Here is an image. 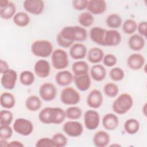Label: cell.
Returning a JSON list of instances; mask_svg holds the SVG:
<instances>
[{"mask_svg":"<svg viewBox=\"0 0 147 147\" xmlns=\"http://www.w3.org/2000/svg\"><path fill=\"white\" fill-rule=\"evenodd\" d=\"M57 35L65 41L73 44L85 41L87 38V32L81 26H66L61 29Z\"/></svg>","mask_w":147,"mask_h":147,"instance_id":"cell-1","label":"cell"},{"mask_svg":"<svg viewBox=\"0 0 147 147\" xmlns=\"http://www.w3.org/2000/svg\"><path fill=\"white\" fill-rule=\"evenodd\" d=\"M51 57V64L55 69L60 71L68 66V55L64 49L58 48L53 50Z\"/></svg>","mask_w":147,"mask_h":147,"instance_id":"cell-5","label":"cell"},{"mask_svg":"<svg viewBox=\"0 0 147 147\" xmlns=\"http://www.w3.org/2000/svg\"><path fill=\"white\" fill-rule=\"evenodd\" d=\"M38 93L42 100L45 102H51L56 97L57 88L53 83L44 82L40 85Z\"/></svg>","mask_w":147,"mask_h":147,"instance_id":"cell-9","label":"cell"},{"mask_svg":"<svg viewBox=\"0 0 147 147\" xmlns=\"http://www.w3.org/2000/svg\"><path fill=\"white\" fill-rule=\"evenodd\" d=\"M25 106L27 110L31 112H36L39 110L42 106L41 98L36 95L28 96L25 101Z\"/></svg>","mask_w":147,"mask_h":147,"instance_id":"cell-26","label":"cell"},{"mask_svg":"<svg viewBox=\"0 0 147 147\" xmlns=\"http://www.w3.org/2000/svg\"><path fill=\"white\" fill-rule=\"evenodd\" d=\"M128 46L133 51H140L145 46V38L138 33L133 34L128 39Z\"/></svg>","mask_w":147,"mask_h":147,"instance_id":"cell-23","label":"cell"},{"mask_svg":"<svg viewBox=\"0 0 147 147\" xmlns=\"http://www.w3.org/2000/svg\"><path fill=\"white\" fill-rule=\"evenodd\" d=\"M13 128L10 125H0V138L9 140L13 134Z\"/></svg>","mask_w":147,"mask_h":147,"instance_id":"cell-43","label":"cell"},{"mask_svg":"<svg viewBox=\"0 0 147 147\" xmlns=\"http://www.w3.org/2000/svg\"><path fill=\"white\" fill-rule=\"evenodd\" d=\"M103 92L109 98H115L118 95L119 87L114 82H107L103 86Z\"/></svg>","mask_w":147,"mask_h":147,"instance_id":"cell-36","label":"cell"},{"mask_svg":"<svg viewBox=\"0 0 147 147\" xmlns=\"http://www.w3.org/2000/svg\"><path fill=\"white\" fill-rule=\"evenodd\" d=\"M90 75L96 82H102L106 77L107 71L105 66L100 64H94L90 68Z\"/></svg>","mask_w":147,"mask_h":147,"instance_id":"cell-24","label":"cell"},{"mask_svg":"<svg viewBox=\"0 0 147 147\" xmlns=\"http://www.w3.org/2000/svg\"><path fill=\"white\" fill-rule=\"evenodd\" d=\"M66 118L65 110L59 107H51V124L59 125L64 121Z\"/></svg>","mask_w":147,"mask_h":147,"instance_id":"cell-27","label":"cell"},{"mask_svg":"<svg viewBox=\"0 0 147 147\" xmlns=\"http://www.w3.org/2000/svg\"><path fill=\"white\" fill-rule=\"evenodd\" d=\"M91 78L89 74L74 76V82L76 88L80 91H86L91 87Z\"/></svg>","mask_w":147,"mask_h":147,"instance_id":"cell-20","label":"cell"},{"mask_svg":"<svg viewBox=\"0 0 147 147\" xmlns=\"http://www.w3.org/2000/svg\"><path fill=\"white\" fill-rule=\"evenodd\" d=\"M30 21V18L28 13L25 11H18L16 13L13 18V23L17 26L24 28L28 26Z\"/></svg>","mask_w":147,"mask_h":147,"instance_id":"cell-31","label":"cell"},{"mask_svg":"<svg viewBox=\"0 0 147 147\" xmlns=\"http://www.w3.org/2000/svg\"><path fill=\"white\" fill-rule=\"evenodd\" d=\"M15 96L10 92H3L1 94L0 104L4 109H11L16 105Z\"/></svg>","mask_w":147,"mask_h":147,"instance_id":"cell-29","label":"cell"},{"mask_svg":"<svg viewBox=\"0 0 147 147\" xmlns=\"http://www.w3.org/2000/svg\"><path fill=\"white\" fill-rule=\"evenodd\" d=\"M19 80L23 86H31L35 80V74L30 71L24 70L20 74Z\"/></svg>","mask_w":147,"mask_h":147,"instance_id":"cell-35","label":"cell"},{"mask_svg":"<svg viewBox=\"0 0 147 147\" xmlns=\"http://www.w3.org/2000/svg\"><path fill=\"white\" fill-rule=\"evenodd\" d=\"M110 141V136L105 130L96 131L92 137L93 144L96 147H106L109 145Z\"/></svg>","mask_w":147,"mask_h":147,"instance_id":"cell-21","label":"cell"},{"mask_svg":"<svg viewBox=\"0 0 147 147\" xmlns=\"http://www.w3.org/2000/svg\"><path fill=\"white\" fill-rule=\"evenodd\" d=\"M122 41V36L117 29L106 30L104 39V46L116 47Z\"/></svg>","mask_w":147,"mask_h":147,"instance_id":"cell-16","label":"cell"},{"mask_svg":"<svg viewBox=\"0 0 147 147\" xmlns=\"http://www.w3.org/2000/svg\"><path fill=\"white\" fill-rule=\"evenodd\" d=\"M36 147H55V144L52 138L41 137L39 138L36 142Z\"/></svg>","mask_w":147,"mask_h":147,"instance_id":"cell-45","label":"cell"},{"mask_svg":"<svg viewBox=\"0 0 147 147\" xmlns=\"http://www.w3.org/2000/svg\"><path fill=\"white\" fill-rule=\"evenodd\" d=\"M89 65L88 63L83 60H76L72 65V71L74 76L88 74Z\"/></svg>","mask_w":147,"mask_h":147,"instance_id":"cell-30","label":"cell"},{"mask_svg":"<svg viewBox=\"0 0 147 147\" xmlns=\"http://www.w3.org/2000/svg\"><path fill=\"white\" fill-rule=\"evenodd\" d=\"M8 140H5V139H2V138H0V145L2 147H5V146H7V144H8Z\"/></svg>","mask_w":147,"mask_h":147,"instance_id":"cell-50","label":"cell"},{"mask_svg":"<svg viewBox=\"0 0 147 147\" xmlns=\"http://www.w3.org/2000/svg\"><path fill=\"white\" fill-rule=\"evenodd\" d=\"M103 102L102 92L98 89H93L89 92L86 98L87 106L92 109H97L100 107Z\"/></svg>","mask_w":147,"mask_h":147,"instance_id":"cell-11","label":"cell"},{"mask_svg":"<svg viewBox=\"0 0 147 147\" xmlns=\"http://www.w3.org/2000/svg\"><path fill=\"white\" fill-rule=\"evenodd\" d=\"M102 124L106 130L112 131L115 130L119 125V119L115 113H107L102 119Z\"/></svg>","mask_w":147,"mask_h":147,"instance_id":"cell-19","label":"cell"},{"mask_svg":"<svg viewBox=\"0 0 147 147\" xmlns=\"http://www.w3.org/2000/svg\"><path fill=\"white\" fill-rule=\"evenodd\" d=\"M125 75V72L123 69L118 67H113L109 71V76L110 79L115 82H120L123 80Z\"/></svg>","mask_w":147,"mask_h":147,"instance_id":"cell-41","label":"cell"},{"mask_svg":"<svg viewBox=\"0 0 147 147\" xmlns=\"http://www.w3.org/2000/svg\"><path fill=\"white\" fill-rule=\"evenodd\" d=\"M137 22L131 18L126 20L124 22H123L122 25V31L126 34L131 35L134 34V33L137 31Z\"/></svg>","mask_w":147,"mask_h":147,"instance_id":"cell-38","label":"cell"},{"mask_svg":"<svg viewBox=\"0 0 147 147\" xmlns=\"http://www.w3.org/2000/svg\"><path fill=\"white\" fill-rule=\"evenodd\" d=\"M79 92L72 87H64L61 91L60 99L61 102L67 106H74L79 103L80 100Z\"/></svg>","mask_w":147,"mask_h":147,"instance_id":"cell-4","label":"cell"},{"mask_svg":"<svg viewBox=\"0 0 147 147\" xmlns=\"http://www.w3.org/2000/svg\"><path fill=\"white\" fill-rule=\"evenodd\" d=\"M9 66L8 63L3 59H1L0 60V72L1 74L6 72L9 69Z\"/></svg>","mask_w":147,"mask_h":147,"instance_id":"cell-48","label":"cell"},{"mask_svg":"<svg viewBox=\"0 0 147 147\" xmlns=\"http://www.w3.org/2000/svg\"><path fill=\"white\" fill-rule=\"evenodd\" d=\"M24 144L20 141L13 140L8 142L7 147H24Z\"/></svg>","mask_w":147,"mask_h":147,"instance_id":"cell-49","label":"cell"},{"mask_svg":"<svg viewBox=\"0 0 147 147\" xmlns=\"http://www.w3.org/2000/svg\"><path fill=\"white\" fill-rule=\"evenodd\" d=\"M87 11L92 15H100L107 10V3L104 0H90L88 1Z\"/></svg>","mask_w":147,"mask_h":147,"instance_id":"cell-18","label":"cell"},{"mask_svg":"<svg viewBox=\"0 0 147 147\" xmlns=\"http://www.w3.org/2000/svg\"><path fill=\"white\" fill-rule=\"evenodd\" d=\"M134 100L132 96L127 92L121 93L116 96L112 104V109L117 115L127 113L133 107Z\"/></svg>","mask_w":147,"mask_h":147,"instance_id":"cell-2","label":"cell"},{"mask_svg":"<svg viewBox=\"0 0 147 147\" xmlns=\"http://www.w3.org/2000/svg\"><path fill=\"white\" fill-rule=\"evenodd\" d=\"M110 146H120L121 145L120 144H111L110 145Z\"/></svg>","mask_w":147,"mask_h":147,"instance_id":"cell-52","label":"cell"},{"mask_svg":"<svg viewBox=\"0 0 147 147\" xmlns=\"http://www.w3.org/2000/svg\"><path fill=\"white\" fill-rule=\"evenodd\" d=\"M127 67L133 71H138L145 65V58L143 55L139 53H133L127 59Z\"/></svg>","mask_w":147,"mask_h":147,"instance_id":"cell-14","label":"cell"},{"mask_svg":"<svg viewBox=\"0 0 147 147\" xmlns=\"http://www.w3.org/2000/svg\"><path fill=\"white\" fill-rule=\"evenodd\" d=\"M106 22L107 26L111 29H117L122 26L123 20L118 14L111 13L107 17Z\"/></svg>","mask_w":147,"mask_h":147,"instance_id":"cell-33","label":"cell"},{"mask_svg":"<svg viewBox=\"0 0 147 147\" xmlns=\"http://www.w3.org/2000/svg\"><path fill=\"white\" fill-rule=\"evenodd\" d=\"M102 62L105 66L107 67H113L117 64V58L114 54L107 53L104 55Z\"/></svg>","mask_w":147,"mask_h":147,"instance_id":"cell-44","label":"cell"},{"mask_svg":"<svg viewBox=\"0 0 147 147\" xmlns=\"http://www.w3.org/2000/svg\"><path fill=\"white\" fill-rule=\"evenodd\" d=\"M74 75L71 71L66 69L59 71L55 75V82L57 85L65 87L69 86L74 81Z\"/></svg>","mask_w":147,"mask_h":147,"instance_id":"cell-17","label":"cell"},{"mask_svg":"<svg viewBox=\"0 0 147 147\" xmlns=\"http://www.w3.org/2000/svg\"><path fill=\"white\" fill-rule=\"evenodd\" d=\"M105 53L99 47H92L87 51V60L93 64H99L102 61Z\"/></svg>","mask_w":147,"mask_h":147,"instance_id":"cell-25","label":"cell"},{"mask_svg":"<svg viewBox=\"0 0 147 147\" xmlns=\"http://www.w3.org/2000/svg\"><path fill=\"white\" fill-rule=\"evenodd\" d=\"M17 79V72L14 69L9 68L1 74V83L3 88L7 90H11L15 88Z\"/></svg>","mask_w":147,"mask_h":147,"instance_id":"cell-10","label":"cell"},{"mask_svg":"<svg viewBox=\"0 0 147 147\" xmlns=\"http://www.w3.org/2000/svg\"><path fill=\"white\" fill-rule=\"evenodd\" d=\"M12 127L14 131L23 136L30 135L34 129L32 122L24 118H18L15 119Z\"/></svg>","mask_w":147,"mask_h":147,"instance_id":"cell-6","label":"cell"},{"mask_svg":"<svg viewBox=\"0 0 147 147\" xmlns=\"http://www.w3.org/2000/svg\"><path fill=\"white\" fill-rule=\"evenodd\" d=\"M30 50L33 55L41 58H47L51 56L53 47L52 42L47 40H36L30 47Z\"/></svg>","mask_w":147,"mask_h":147,"instance_id":"cell-3","label":"cell"},{"mask_svg":"<svg viewBox=\"0 0 147 147\" xmlns=\"http://www.w3.org/2000/svg\"><path fill=\"white\" fill-rule=\"evenodd\" d=\"M16 6L14 2L9 1L8 3L2 7H0V17L5 20L13 19L16 13Z\"/></svg>","mask_w":147,"mask_h":147,"instance_id":"cell-28","label":"cell"},{"mask_svg":"<svg viewBox=\"0 0 147 147\" xmlns=\"http://www.w3.org/2000/svg\"><path fill=\"white\" fill-rule=\"evenodd\" d=\"M146 28H147V22L146 21H142L137 24V30L138 34L145 37L146 36Z\"/></svg>","mask_w":147,"mask_h":147,"instance_id":"cell-47","label":"cell"},{"mask_svg":"<svg viewBox=\"0 0 147 147\" xmlns=\"http://www.w3.org/2000/svg\"><path fill=\"white\" fill-rule=\"evenodd\" d=\"M66 118L69 120H78L80 119L83 114L82 110L75 105L69 106L65 110Z\"/></svg>","mask_w":147,"mask_h":147,"instance_id":"cell-37","label":"cell"},{"mask_svg":"<svg viewBox=\"0 0 147 147\" xmlns=\"http://www.w3.org/2000/svg\"><path fill=\"white\" fill-rule=\"evenodd\" d=\"M146 109H147V103H145L142 107V112L144 116L146 117Z\"/></svg>","mask_w":147,"mask_h":147,"instance_id":"cell-51","label":"cell"},{"mask_svg":"<svg viewBox=\"0 0 147 147\" xmlns=\"http://www.w3.org/2000/svg\"><path fill=\"white\" fill-rule=\"evenodd\" d=\"M63 130L69 137H78L83 134L84 127L82 123L77 120H69L63 124Z\"/></svg>","mask_w":147,"mask_h":147,"instance_id":"cell-8","label":"cell"},{"mask_svg":"<svg viewBox=\"0 0 147 147\" xmlns=\"http://www.w3.org/2000/svg\"><path fill=\"white\" fill-rule=\"evenodd\" d=\"M13 121V114L8 109L2 110L0 112V125H10Z\"/></svg>","mask_w":147,"mask_h":147,"instance_id":"cell-40","label":"cell"},{"mask_svg":"<svg viewBox=\"0 0 147 147\" xmlns=\"http://www.w3.org/2000/svg\"><path fill=\"white\" fill-rule=\"evenodd\" d=\"M123 128L126 133L130 135H134L139 131L140 123L136 118H129L125 121Z\"/></svg>","mask_w":147,"mask_h":147,"instance_id":"cell-32","label":"cell"},{"mask_svg":"<svg viewBox=\"0 0 147 147\" xmlns=\"http://www.w3.org/2000/svg\"><path fill=\"white\" fill-rule=\"evenodd\" d=\"M88 1L87 0H74L72 1V6L76 10L83 11L87 9Z\"/></svg>","mask_w":147,"mask_h":147,"instance_id":"cell-46","label":"cell"},{"mask_svg":"<svg viewBox=\"0 0 147 147\" xmlns=\"http://www.w3.org/2000/svg\"><path fill=\"white\" fill-rule=\"evenodd\" d=\"M106 30L100 26H94L89 32V37L95 44L104 46V39Z\"/></svg>","mask_w":147,"mask_h":147,"instance_id":"cell-22","label":"cell"},{"mask_svg":"<svg viewBox=\"0 0 147 147\" xmlns=\"http://www.w3.org/2000/svg\"><path fill=\"white\" fill-rule=\"evenodd\" d=\"M94 17L90 12L83 11L81 13L78 18V21L80 25L83 28H88L94 24Z\"/></svg>","mask_w":147,"mask_h":147,"instance_id":"cell-34","label":"cell"},{"mask_svg":"<svg viewBox=\"0 0 147 147\" xmlns=\"http://www.w3.org/2000/svg\"><path fill=\"white\" fill-rule=\"evenodd\" d=\"M33 71L38 78H45L49 75L51 71L50 63L44 59L38 60L34 64Z\"/></svg>","mask_w":147,"mask_h":147,"instance_id":"cell-13","label":"cell"},{"mask_svg":"<svg viewBox=\"0 0 147 147\" xmlns=\"http://www.w3.org/2000/svg\"><path fill=\"white\" fill-rule=\"evenodd\" d=\"M44 6V2L42 0H25L23 2V7L26 12L35 16L41 14Z\"/></svg>","mask_w":147,"mask_h":147,"instance_id":"cell-12","label":"cell"},{"mask_svg":"<svg viewBox=\"0 0 147 147\" xmlns=\"http://www.w3.org/2000/svg\"><path fill=\"white\" fill-rule=\"evenodd\" d=\"M52 139L55 147H64L66 146L68 142V140L66 134L60 132L55 133L52 136Z\"/></svg>","mask_w":147,"mask_h":147,"instance_id":"cell-39","label":"cell"},{"mask_svg":"<svg viewBox=\"0 0 147 147\" xmlns=\"http://www.w3.org/2000/svg\"><path fill=\"white\" fill-rule=\"evenodd\" d=\"M87 54V48L86 46L82 42L74 43L69 50L70 57L76 60H83Z\"/></svg>","mask_w":147,"mask_h":147,"instance_id":"cell-15","label":"cell"},{"mask_svg":"<svg viewBox=\"0 0 147 147\" xmlns=\"http://www.w3.org/2000/svg\"><path fill=\"white\" fill-rule=\"evenodd\" d=\"M51 107H46L41 109L38 115V118L40 122L44 124H51Z\"/></svg>","mask_w":147,"mask_h":147,"instance_id":"cell-42","label":"cell"},{"mask_svg":"<svg viewBox=\"0 0 147 147\" xmlns=\"http://www.w3.org/2000/svg\"><path fill=\"white\" fill-rule=\"evenodd\" d=\"M83 122L85 127L89 130H94L98 127L100 122L99 113L95 109L87 110L83 114Z\"/></svg>","mask_w":147,"mask_h":147,"instance_id":"cell-7","label":"cell"}]
</instances>
